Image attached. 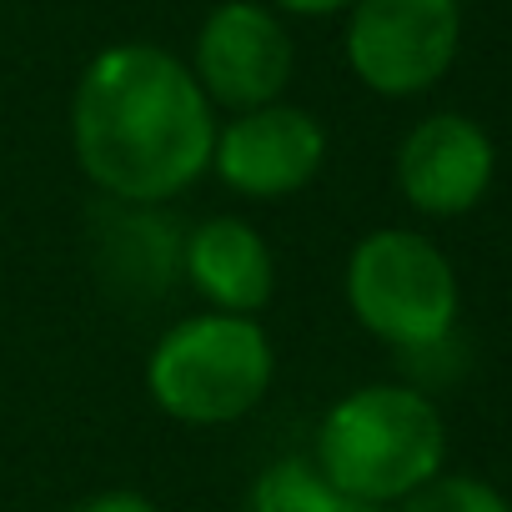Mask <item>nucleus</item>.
I'll return each mask as SVG.
<instances>
[{
    "instance_id": "nucleus-10",
    "label": "nucleus",
    "mask_w": 512,
    "mask_h": 512,
    "mask_svg": "<svg viewBox=\"0 0 512 512\" xmlns=\"http://www.w3.org/2000/svg\"><path fill=\"white\" fill-rule=\"evenodd\" d=\"M347 492H337L312 457H282L256 472L246 492V512H342Z\"/></svg>"
},
{
    "instance_id": "nucleus-2",
    "label": "nucleus",
    "mask_w": 512,
    "mask_h": 512,
    "mask_svg": "<svg viewBox=\"0 0 512 512\" xmlns=\"http://www.w3.org/2000/svg\"><path fill=\"white\" fill-rule=\"evenodd\" d=\"M312 462L337 492L392 507L442 472L447 427L422 387L372 382L327 407Z\"/></svg>"
},
{
    "instance_id": "nucleus-8",
    "label": "nucleus",
    "mask_w": 512,
    "mask_h": 512,
    "mask_svg": "<svg viewBox=\"0 0 512 512\" xmlns=\"http://www.w3.org/2000/svg\"><path fill=\"white\" fill-rule=\"evenodd\" d=\"M497 171L492 136L457 111L422 116L397 146V186L422 216H462L472 211Z\"/></svg>"
},
{
    "instance_id": "nucleus-9",
    "label": "nucleus",
    "mask_w": 512,
    "mask_h": 512,
    "mask_svg": "<svg viewBox=\"0 0 512 512\" xmlns=\"http://www.w3.org/2000/svg\"><path fill=\"white\" fill-rule=\"evenodd\" d=\"M181 272L211 312L256 317L277 297V251L246 216H206L181 241Z\"/></svg>"
},
{
    "instance_id": "nucleus-1",
    "label": "nucleus",
    "mask_w": 512,
    "mask_h": 512,
    "mask_svg": "<svg viewBox=\"0 0 512 512\" xmlns=\"http://www.w3.org/2000/svg\"><path fill=\"white\" fill-rule=\"evenodd\" d=\"M216 106L191 66L151 41L91 56L71 96V151L81 176L121 206H166L211 171Z\"/></svg>"
},
{
    "instance_id": "nucleus-11",
    "label": "nucleus",
    "mask_w": 512,
    "mask_h": 512,
    "mask_svg": "<svg viewBox=\"0 0 512 512\" xmlns=\"http://www.w3.org/2000/svg\"><path fill=\"white\" fill-rule=\"evenodd\" d=\"M397 512H512V502L467 472H437L432 482H422L417 492H407L397 502Z\"/></svg>"
},
{
    "instance_id": "nucleus-7",
    "label": "nucleus",
    "mask_w": 512,
    "mask_h": 512,
    "mask_svg": "<svg viewBox=\"0 0 512 512\" xmlns=\"http://www.w3.org/2000/svg\"><path fill=\"white\" fill-rule=\"evenodd\" d=\"M327 166V126L292 101L236 111L216 126L211 171L226 191L246 201H287L307 191Z\"/></svg>"
},
{
    "instance_id": "nucleus-5",
    "label": "nucleus",
    "mask_w": 512,
    "mask_h": 512,
    "mask_svg": "<svg viewBox=\"0 0 512 512\" xmlns=\"http://www.w3.org/2000/svg\"><path fill=\"white\" fill-rule=\"evenodd\" d=\"M347 66L352 76L387 96L407 101L432 91L462 46L457 0H357L347 11Z\"/></svg>"
},
{
    "instance_id": "nucleus-6",
    "label": "nucleus",
    "mask_w": 512,
    "mask_h": 512,
    "mask_svg": "<svg viewBox=\"0 0 512 512\" xmlns=\"http://www.w3.org/2000/svg\"><path fill=\"white\" fill-rule=\"evenodd\" d=\"M186 66L206 91V101L236 116V111L282 101L297 71V46L287 21L272 6H262V0H221L201 21Z\"/></svg>"
},
{
    "instance_id": "nucleus-4",
    "label": "nucleus",
    "mask_w": 512,
    "mask_h": 512,
    "mask_svg": "<svg viewBox=\"0 0 512 512\" xmlns=\"http://www.w3.org/2000/svg\"><path fill=\"white\" fill-rule=\"evenodd\" d=\"M342 292L352 317L397 352L447 347L462 307V287L447 251L422 231H397V226L367 231L352 246Z\"/></svg>"
},
{
    "instance_id": "nucleus-3",
    "label": "nucleus",
    "mask_w": 512,
    "mask_h": 512,
    "mask_svg": "<svg viewBox=\"0 0 512 512\" xmlns=\"http://www.w3.org/2000/svg\"><path fill=\"white\" fill-rule=\"evenodd\" d=\"M277 347L256 317L196 312L166 327L146 357L151 402L186 427H226L267 402Z\"/></svg>"
},
{
    "instance_id": "nucleus-13",
    "label": "nucleus",
    "mask_w": 512,
    "mask_h": 512,
    "mask_svg": "<svg viewBox=\"0 0 512 512\" xmlns=\"http://www.w3.org/2000/svg\"><path fill=\"white\" fill-rule=\"evenodd\" d=\"M357 0H272L277 16H307V21H322V16H342L352 11Z\"/></svg>"
},
{
    "instance_id": "nucleus-12",
    "label": "nucleus",
    "mask_w": 512,
    "mask_h": 512,
    "mask_svg": "<svg viewBox=\"0 0 512 512\" xmlns=\"http://www.w3.org/2000/svg\"><path fill=\"white\" fill-rule=\"evenodd\" d=\"M71 512H161L146 492H131V487H106V492H96V497H86V502H76Z\"/></svg>"
}]
</instances>
